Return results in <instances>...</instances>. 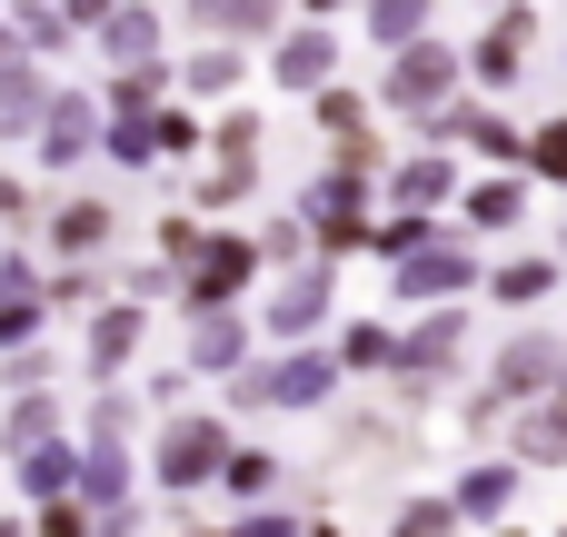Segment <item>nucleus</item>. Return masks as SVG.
<instances>
[{
  "mask_svg": "<svg viewBox=\"0 0 567 537\" xmlns=\"http://www.w3.org/2000/svg\"><path fill=\"white\" fill-rule=\"evenodd\" d=\"M219 458H229V438H219L209 419H179V428L159 438V478H169V488H199Z\"/></svg>",
  "mask_w": 567,
  "mask_h": 537,
  "instance_id": "nucleus-1",
  "label": "nucleus"
},
{
  "mask_svg": "<svg viewBox=\"0 0 567 537\" xmlns=\"http://www.w3.org/2000/svg\"><path fill=\"white\" fill-rule=\"evenodd\" d=\"M40 438H50V399H40V389H20V409L0 419V448L20 458V448H40Z\"/></svg>",
  "mask_w": 567,
  "mask_h": 537,
  "instance_id": "nucleus-2",
  "label": "nucleus"
},
{
  "mask_svg": "<svg viewBox=\"0 0 567 537\" xmlns=\"http://www.w3.org/2000/svg\"><path fill=\"white\" fill-rule=\"evenodd\" d=\"M50 239H60V249H100V239H110V209H100V199H70Z\"/></svg>",
  "mask_w": 567,
  "mask_h": 537,
  "instance_id": "nucleus-3",
  "label": "nucleus"
},
{
  "mask_svg": "<svg viewBox=\"0 0 567 537\" xmlns=\"http://www.w3.org/2000/svg\"><path fill=\"white\" fill-rule=\"evenodd\" d=\"M130 349H140V309H110V319L90 329V359H100V369H120Z\"/></svg>",
  "mask_w": 567,
  "mask_h": 537,
  "instance_id": "nucleus-4",
  "label": "nucleus"
},
{
  "mask_svg": "<svg viewBox=\"0 0 567 537\" xmlns=\"http://www.w3.org/2000/svg\"><path fill=\"white\" fill-rule=\"evenodd\" d=\"M40 309H100V279L90 269H70V279H50V299Z\"/></svg>",
  "mask_w": 567,
  "mask_h": 537,
  "instance_id": "nucleus-5",
  "label": "nucleus"
},
{
  "mask_svg": "<svg viewBox=\"0 0 567 537\" xmlns=\"http://www.w3.org/2000/svg\"><path fill=\"white\" fill-rule=\"evenodd\" d=\"M40 537H90V508H80V498H50V508H40Z\"/></svg>",
  "mask_w": 567,
  "mask_h": 537,
  "instance_id": "nucleus-6",
  "label": "nucleus"
},
{
  "mask_svg": "<svg viewBox=\"0 0 567 537\" xmlns=\"http://www.w3.org/2000/svg\"><path fill=\"white\" fill-rule=\"evenodd\" d=\"M70 149H90V110H60L50 120V159H70Z\"/></svg>",
  "mask_w": 567,
  "mask_h": 537,
  "instance_id": "nucleus-7",
  "label": "nucleus"
},
{
  "mask_svg": "<svg viewBox=\"0 0 567 537\" xmlns=\"http://www.w3.org/2000/svg\"><path fill=\"white\" fill-rule=\"evenodd\" d=\"M40 379H50V359H40V349H10V369H0V389H40Z\"/></svg>",
  "mask_w": 567,
  "mask_h": 537,
  "instance_id": "nucleus-8",
  "label": "nucleus"
},
{
  "mask_svg": "<svg viewBox=\"0 0 567 537\" xmlns=\"http://www.w3.org/2000/svg\"><path fill=\"white\" fill-rule=\"evenodd\" d=\"M20 209H30V199H20V189L0 179V229H20Z\"/></svg>",
  "mask_w": 567,
  "mask_h": 537,
  "instance_id": "nucleus-9",
  "label": "nucleus"
},
{
  "mask_svg": "<svg viewBox=\"0 0 567 537\" xmlns=\"http://www.w3.org/2000/svg\"><path fill=\"white\" fill-rule=\"evenodd\" d=\"M0 537H30V528H20V518H0Z\"/></svg>",
  "mask_w": 567,
  "mask_h": 537,
  "instance_id": "nucleus-10",
  "label": "nucleus"
}]
</instances>
